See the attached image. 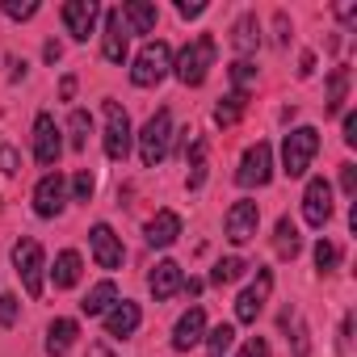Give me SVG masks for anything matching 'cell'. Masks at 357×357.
Returning <instances> with one entry per match:
<instances>
[{
    "label": "cell",
    "mask_w": 357,
    "mask_h": 357,
    "mask_svg": "<svg viewBox=\"0 0 357 357\" xmlns=\"http://www.w3.org/2000/svg\"><path fill=\"white\" fill-rule=\"evenodd\" d=\"M215 55H219V47H215V38L211 34H198L181 55H176V63H172V72H176V80H181L185 89H198L206 76H211V68H215Z\"/></svg>",
    "instance_id": "cell-1"
},
{
    "label": "cell",
    "mask_w": 357,
    "mask_h": 357,
    "mask_svg": "<svg viewBox=\"0 0 357 357\" xmlns=\"http://www.w3.org/2000/svg\"><path fill=\"white\" fill-rule=\"evenodd\" d=\"M315 151H319V130H315V126H294V130L282 139V172H286V176H303V172L311 168Z\"/></svg>",
    "instance_id": "cell-2"
},
{
    "label": "cell",
    "mask_w": 357,
    "mask_h": 357,
    "mask_svg": "<svg viewBox=\"0 0 357 357\" xmlns=\"http://www.w3.org/2000/svg\"><path fill=\"white\" fill-rule=\"evenodd\" d=\"M168 147H172V114H168V109H155V114L143 122V130H139V160H143L147 168H155V164L168 155Z\"/></svg>",
    "instance_id": "cell-3"
},
{
    "label": "cell",
    "mask_w": 357,
    "mask_h": 357,
    "mask_svg": "<svg viewBox=\"0 0 357 357\" xmlns=\"http://www.w3.org/2000/svg\"><path fill=\"white\" fill-rule=\"evenodd\" d=\"M168 72H172V47L155 38V43H147V47L139 51V59H135V68H130V80H135L139 89H151V84H160Z\"/></svg>",
    "instance_id": "cell-4"
},
{
    "label": "cell",
    "mask_w": 357,
    "mask_h": 357,
    "mask_svg": "<svg viewBox=\"0 0 357 357\" xmlns=\"http://www.w3.org/2000/svg\"><path fill=\"white\" fill-rule=\"evenodd\" d=\"M13 265H17V278H22L26 294L38 298V294H43V269H47L43 244H38V240H17V244H13Z\"/></svg>",
    "instance_id": "cell-5"
},
{
    "label": "cell",
    "mask_w": 357,
    "mask_h": 357,
    "mask_svg": "<svg viewBox=\"0 0 357 357\" xmlns=\"http://www.w3.org/2000/svg\"><path fill=\"white\" fill-rule=\"evenodd\" d=\"M269 176H273V147L269 143H252L240 160V172H236V181L244 190H257V185H269Z\"/></svg>",
    "instance_id": "cell-6"
},
{
    "label": "cell",
    "mask_w": 357,
    "mask_h": 357,
    "mask_svg": "<svg viewBox=\"0 0 357 357\" xmlns=\"http://www.w3.org/2000/svg\"><path fill=\"white\" fill-rule=\"evenodd\" d=\"M105 155L118 164L130 155V118L118 101H105Z\"/></svg>",
    "instance_id": "cell-7"
},
{
    "label": "cell",
    "mask_w": 357,
    "mask_h": 357,
    "mask_svg": "<svg viewBox=\"0 0 357 357\" xmlns=\"http://www.w3.org/2000/svg\"><path fill=\"white\" fill-rule=\"evenodd\" d=\"M257 227H261V206L248 202V198L231 202V211H227V219H223V236H227L231 244H248V240L257 236Z\"/></svg>",
    "instance_id": "cell-8"
},
{
    "label": "cell",
    "mask_w": 357,
    "mask_h": 357,
    "mask_svg": "<svg viewBox=\"0 0 357 357\" xmlns=\"http://www.w3.org/2000/svg\"><path fill=\"white\" fill-rule=\"evenodd\" d=\"M59 151H63V139H59V126L51 114H38L34 118V160L43 168H55L59 164Z\"/></svg>",
    "instance_id": "cell-9"
},
{
    "label": "cell",
    "mask_w": 357,
    "mask_h": 357,
    "mask_svg": "<svg viewBox=\"0 0 357 357\" xmlns=\"http://www.w3.org/2000/svg\"><path fill=\"white\" fill-rule=\"evenodd\" d=\"M269 290H273V273H269V269H257V282L236 298V319H240V324H257V315H261L265 303H269Z\"/></svg>",
    "instance_id": "cell-10"
},
{
    "label": "cell",
    "mask_w": 357,
    "mask_h": 357,
    "mask_svg": "<svg viewBox=\"0 0 357 357\" xmlns=\"http://www.w3.org/2000/svg\"><path fill=\"white\" fill-rule=\"evenodd\" d=\"M303 219L311 227H324L332 219V185L324 181V176H311L307 190H303Z\"/></svg>",
    "instance_id": "cell-11"
},
{
    "label": "cell",
    "mask_w": 357,
    "mask_h": 357,
    "mask_svg": "<svg viewBox=\"0 0 357 357\" xmlns=\"http://www.w3.org/2000/svg\"><path fill=\"white\" fill-rule=\"evenodd\" d=\"M63 206H68V181L59 172H47L34 190V211L43 219H55V215H63Z\"/></svg>",
    "instance_id": "cell-12"
},
{
    "label": "cell",
    "mask_w": 357,
    "mask_h": 357,
    "mask_svg": "<svg viewBox=\"0 0 357 357\" xmlns=\"http://www.w3.org/2000/svg\"><path fill=\"white\" fill-rule=\"evenodd\" d=\"M202 340H206V311L202 307H190L181 319H176V328H172V349L176 353H190Z\"/></svg>",
    "instance_id": "cell-13"
},
{
    "label": "cell",
    "mask_w": 357,
    "mask_h": 357,
    "mask_svg": "<svg viewBox=\"0 0 357 357\" xmlns=\"http://www.w3.org/2000/svg\"><path fill=\"white\" fill-rule=\"evenodd\" d=\"M97 17H101L97 0H68V5H63V26H68V34H72L76 43H84V38L93 34Z\"/></svg>",
    "instance_id": "cell-14"
},
{
    "label": "cell",
    "mask_w": 357,
    "mask_h": 357,
    "mask_svg": "<svg viewBox=\"0 0 357 357\" xmlns=\"http://www.w3.org/2000/svg\"><path fill=\"white\" fill-rule=\"evenodd\" d=\"M126 51H130V34H126V26H122V13L109 9V13H105V34H101V55H105L109 63H126Z\"/></svg>",
    "instance_id": "cell-15"
},
{
    "label": "cell",
    "mask_w": 357,
    "mask_h": 357,
    "mask_svg": "<svg viewBox=\"0 0 357 357\" xmlns=\"http://www.w3.org/2000/svg\"><path fill=\"white\" fill-rule=\"evenodd\" d=\"M89 240H93V257H97V265L101 269H122V240L114 236V227L109 223H97L93 231H89Z\"/></svg>",
    "instance_id": "cell-16"
},
{
    "label": "cell",
    "mask_w": 357,
    "mask_h": 357,
    "mask_svg": "<svg viewBox=\"0 0 357 357\" xmlns=\"http://www.w3.org/2000/svg\"><path fill=\"white\" fill-rule=\"evenodd\" d=\"M139 324H143V311H139V303H130V298H122V303H114V307L105 311V336L126 340V336L139 332Z\"/></svg>",
    "instance_id": "cell-17"
},
{
    "label": "cell",
    "mask_w": 357,
    "mask_h": 357,
    "mask_svg": "<svg viewBox=\"0 0 357 357\" xmlns=\"http://www.w3.org/2000/svg\"><path fill=\"white\" fill-rule=\"evenodd\" d=\"M181 286H185V278H181V265H176V261H160V265L151 269V278H147V290H151L155 303L172 298Z\"/></svg>",
    "instance_id": "cell-18"
},
{
    "label": "cell",
    "mask_w": 357,
    "mask_h": 357,
    "mask_svg": "<svg viewBox=\"0 0 357 357\" xmlns=\"http://www.w3.org/2000/svg\"><path fill=\"white\" fill-rule=\"evenodd\" d=\"M118 13H122L126 34H151L155 30V17H160V9L151 5V0H130V5H122Z\"/></svg>",
    "instance_id": "cell-19"
},
{
    "label": "cell",
    "mask_w": 357,
    "mask_h": 357,
    "mask_svg": "<svg viewBox=\"0 0 357 357\" xmlns=\"http://www.w3.org/2000/svg\"><path fill=\"white\" fill-rule=\"evenodd\" d=\"M176 236H181V215L176 211H160L147 223V244L151 248H168V244H176Z\"/></svg>",
    "instance_id": "cell-20"
},
{
    "label": "cell",
    "mask_w": 357,
    "mask_h": 357,
    "mask_svg": "<svg viewBox=\"0 0 357 357\" xmlns=\"http://www.w3.org/2000/svg\"><path fill=\"white\" fill-rule=\"evenodd\" d=\"M231 47H236L240 55H252V51L261 47V22H257L252 13H244V17L231 26Z\"/></svg>",
    "instance_id": "cell-21"
},
{
    "label": "cell",
    "mask_w": 357,
    "mask_h": 357,
    "mask_svg": "<svg viewBox=\"0 0 357 357\" xmlns=\"http://www.w3.org/2000/svg\"><path fill=\"white\" fill-rule=\"evenodd\" d=\"M282 328L290 332L286 340H290V353L294 357H311V340H307V324H303V315L294 311V307H286L282 311Z\"/></svg>",
    "instance_id": "cell-22"
},
{
    "label": "cell",
    "mask_w": 357,
    "mask_h": 357,
    "mask_svg": "<svg viewBox=\"0 0 357 357\" xmlns=\"http://www.w3.org/2000/svg\"><path fill=\"white\" fill-rule=\"evenodd\" d=\"M114 303H118V286H114V282L105 278V282H97V286H93V290L84 294L80 311H84V315H105V311H109Z\"/></svg>",
    "instance_id": "cell-23"
},
{
    "label": "cell",
    "mask_w": 357,
    "mask_h": 357,
    "mask_svg": "<svg viewBox=\"0 0 357 357\" xmlns=\"http://www.w3.org/2000/svg\"><path fill=\"white\" fill-rule=\"evenodd\" d=\"M76 319H55L51 328H47V353L51 357H68V349H72V340H76Z\"/></svg>",
    "instance_id": "cell-24"
},
{
    "label": "cell",
    "mask_w": 357,
    "mask_h": 357,
    "mask_svg": "<svg viewBox=\"0 0 357 357\" xmlns=\"http://www.w3.org/2000/svg\"><path fill=\"white\" fill-rule=\"evenodd\" d=\"M51 278H55V290H72L76 282H80V252H59L55 257V269H51Z\"/></svg>",
    "instance_id": "cell-25"
},
{
    "label": "cell",
    "mask_w": 357,
    "mask_h": 357,
    "mask_svg": "<svg viewBox=\"0 0 357 357\" xmlns=\"http://www.w3.org/2000/svg\"><path fill=\"white\" fill-rule=\"evenodd\" d=\"M244 105H248V93H236V89H231V93L215 105V122H219V126H236L240 114H244Z\"/></svg>",
    "instance_id": "cell-26"
},
{
    "label": "cell",
    "mask_w": 357,
    "mask_h": 357,
    "mask_svg": "<svg viewBox=\"0 0 357 357\" xmlns=\"http://www.w3.org/2000/svg\"><path fill=\"white\" fill-rule=\"evenodd\" d=\"M344 93H349V68H332V76H328V97H324L328 114H340Z\"/></svg>",
    "instance_id": "cell-27"
},
{
    "label": "cell",
    "mask_w": 357,
    "mask_h": 357,
    "mask_svg": "<svg viewBox=\"0 0 357 357\" xmlns=\"http://www.w3.org/2000/svg\"><path fill=\"white\" fill-rule=\"evenodd\" d=\"M273 248H278V257H298L303 240H298V227H294V219H278V236H273Z\"/></svg>",
    "instance_id": "cell-28"
},
{
    "label": "cell",
    "mask_w": 357,
    "mask_h": 357,
    "mask_svg": "<svg viewBox=\"0 0 357 357\" xmlns=\"http://www.w3.org/2000/svg\"><path fill=\"white\" fill-rule=\"evenodd\" d=\"M206 185V139L198 135L190 143V190H202Z\"/></svg>",
    "instance_id": "cell-29"
},
{
    "label": "cell",
    "mask_w": 357,
    "mask_h": 357,
    "mask_svg": "<svg viewBox=\"0 0 357 357\" xmlns=\"http://www.w3.org/2000/svg\"><path fill=\"white\" fill-rule=\"evenodd\" d=\"M244 269H248V265H244L240 257H227V261H219V265L211 269V282H215V286H231V282L244 278Z\"/></svg>",
    "instance_id": "cell-30"
},
{
    "label": "cell",
    "mask_w": 357,
    "mask_h": 357,
    "mask_svg": "<svg viewBox=\"0 0 357 357\" xmlns=\"http://www.w3.org/2000/svg\"><path fill=\"white\" fill-rule=\"evenodd\" d=\"M68 130H72V147H76V151H84V147H89V135H93V118H89L84 109H72Z\"/></svg>",
    "instance_id": "cell-31"
},
{
    "label": "cell",
    "mask_w": 357,
    "mask_h": 357,
    "mask_svg": "<svg viewBox=\"0 0 357 357\" xmlns=\"http://www.w3.org/2000/svg\"><path fill=\"white\" fill-rule=\"evenodd\" d=\"M206 344H211V357H227V349L236 344V328H231V324H219V328H211Z\"/></svg>",
    "instance_id": "cell-32"
},
{
    "label": "cell",
    "mask_w": 357,
    "mask_h": 357,
    "mask_svg": "<svg viewBox=\"0 0 357 357\" xmlns=\"http://www.w3.org/2000/svg\"><path fill=\"white\" fill-rule=\"evenodd\" d=\"M252 80H257V68H252L248 59H236V63H231V89H236V93H248Z\"/></svg>",
    "instance_id": "cell-33"
},
{
    "label": "cell",
    "mask_w": 357,
    "mask_h": 357,
    "mask_svg": "<svg viewBox=\"0 0 357 357\" xmlns=\"http://www.w3.org/2000/svg\"><path fill=\"white\" fill-rule=\"evenodd\" d=\"M336 261H340V248H336L332 240H319V244H315V265H319V273L336 269Z\"/></svg>",
    "instance_id": "cell-34"
},
{
    "label": "cell",
    "mask_w": 357,
    "mask_h": 357,
    "mask_svg": "<svg viewBox=\"0 0 357 357\" xmlns=\"http://www.w3.org/2000/svg\"><path fill=\"white\" fill-rule=\"evenodd\" d=\"M93 190H97L93 172H89V168H80V172L72 176V198H76V202H89V198H93Z\"/></svg>",
    "instance_id": "cell-35"
},
{
    "label": "cell",
    "mask_w": 357,
    "mask_h": 357,
    "mask_svg": "<svg viewBox=\"0 0 357 357\" xmlns=\"http://www.w3.org/2000/svg\"><path fill=\"white\" fill-rule=\"evenodd\" d=\"M0 9H5V17H13V22H30V17L38 13V5H34V0H30V5H17V0H5Z\"/></svg>",
    "instance_id": "cell-36"
},
{
    "label": "cell",
    "mask_w": 357,
    "mask_h": 357,
    "mask_svg": "<svg viewBox=\"0 0 357 357\" xmlns=\"http://www.w3.org/2000/svg\"><path fill=\"white\" fill-rule=\"evenodd\" d=\"M13 324H17V298L0 294V328H13Z\"/></svg>",
    "instance_id": "cell-37"
},
{
    "label": "cell",
    "mask_w": 357,
    "mask_h": 357,
    "mask_svg": "<svg viewBox=\"0 0 357 357\" xmlns=\"http://www.w3.org/2000/svg\"><path fill=\"white\" fill-rule=\"evenodd\" d=\"M17 168H22V155H17L9 143H0V172H5V176H13Z\"/></svg>",
    "instance_id": "cell-38"
},
{
    "label": "cell",
    "mask_w": 357,
    "mask_h": 357,
    "mask_svg": "<svg viewBox=\"0 0 357 357\" xmlns=\"http://www.w3.org/2000/svg\"><path fill=\"white\" fill-rule=\"evenodd\" d=\"M340 190L353 198L357 194V164H340Z\"/></svg>",
    "instance_id": "cell-39"
},
{
    "label": "cell",
    "mask_w": 357,
    "mask_h": 357,
    "mask_svg": "<svg viewBox=\"0 0 357 357\" xmlns=\"http://www.w3.org/2000/svg\"><path fill=\"white\" fill-rule=\"evenodd\" d=\"M240 357H269V340H265V336H252V340L240 349Z\"/></svg>",
    "instance_id": "cell-40"
},
{
    "label": "cell",
    "mask_w": 357,
    "mask_h": 357,
    "mask_svg": "<svg viewBox=\"0 0 357 357\" xmlns=\"http://www.w3.org/2000/svg\"><path fill=\"white\" fill-rule=\"evenodd\" d=\"M176 13L190 22V17H202V13H206V5H202V0H194V5H190V0H176Z\"/></svg>",
    "instance_id": "cell-41"
},
{
    "label": "cell",
    "mask_w": 357,
    "mask_h": 357,
    "mask_svg": "<svg viewBox=\"0 0 357 357\" xmlns=\"http://www.w3.org/2000/svg\"><path fill=\"white\" fill-rule=\"evenodd\" d=\"M59 97H63V101L76 97V76H63V80H59Z\"/></svg>",
    "instance_id": "cell-42"
},
{
    "label": "cell",
    "mask_w": 357,
    "mask_h": 357,
    "mask_svg": "<svg viewBox=\"0 0 357 357\" xmlns=\"http://www.w3.org/2000/svg\"><path fill=\"white\" fill-rule=\"evenodd\" d=\"M344 143H357V114H344Z\"/></svg>",
    "instance_id": "cell-43"
},
{
    "label": "cell",
    "mask_w": 357,
    "mask_h": 357,
    "mask_svg": "<svg viewBox=\"0 0 357 357\" xmlns=\"http://www.w3.org/2000/svg\"><path fill=\"white\" fill-rule=\"evenodd\" d=\"M349 332H353V315H344L340 324V353H349Z\"/></svg>",
    "instance_id": "cell-44"
},
{
    "label": "cell",
    "mask_w": 357,
    "mask_h": 357,
    "mask_svg": "<svg viewBox=\"0 0 357 357\" xmlns=\"http://www.w3.org/2000/svg\"><path fill=\"white\" fill-rule=\"evenodd\" d=\"M43 55H47V63H59V59H63V47H59V43H47Z\"/></svg>",
    "instance_id": "cell-45"
},
{
    "label": "cell",
    "mask_w": 357,
    "mask_h": 357,
    "mask_svg": "<svg viewBox=\"0 0 357 357\" xmlns=\"http://www.w3.org/2000/svg\"><path fill=\"white\" fill-rule=\"evenodd\" d=\"M311 72H315V55H311V51H307V55H303V59H298V76H311Z\"/></svg>",
    "instance_id": "cell-46"
},
{
    "label": "cell",
    "mask_w": 357,
    "mask_h": 357,
    "mask_svg": "<svg viewBox=\"0 0 357 357\" xmlns=\"http://www.w3.org/2000/svg\"><path fill=\"white\" fill-rule=\"evenodd\" d=\"M353 13H357V5H336V17L340 22H353Z\"/></svg>",
    "instance_id": "cell-47"
},
{
    "label": "cell",
    "mask_w": 357,
    "mask_h": 357,
    "mask_svg": "<svg viewBox=\"0 0 357 357\" xmlns=\"http://www.w3.org/2000/svg\"><path fill=\"white\" fill-rule=\"evenodd\" d=\"M89 357H114V353H109V344L97 340V344H89Z\"/></svg>",
    "instance_id": "cell-48"
},
{
    "label": "cell",
    "mask_w": 357,
    "mask_h": 357,
    "mask_svg": "<svg viewBox=\"0 0 357 357\" xmlns=\"http://www.w3.org/2000/svg\"><path fill=\"white\" fill-rule=\"evenodd\" d=\"M202 286H206V282H202V278H190V282H185V286H181V290H190V294H202Z\"/></svg>",
    "instance_id": "cell-49"
}]
</instances>
